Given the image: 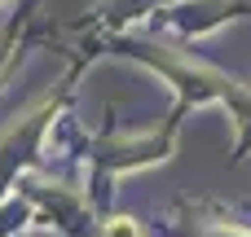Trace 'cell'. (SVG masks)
<instances>
[{
	"label": "cell",
	"instance_id": "1",
	"mask_svg": "<svg viewBox=\"0 0 251 237\" xmlns=\"http://www.w3.org/2000/svg\"><path fill=\"white\" fill-rule=\"evenodd\" d=\"M106 237H141V229H137L132 220H124V215H119V220H110V224H106Z\"/></svg>",
	"mask_w": 251,
	"mask_h": 237
},
{
	"label": "cell",
	"instance_id": "2",
	"mask_svg": "<svg viewBox=\"0 0 251 237\" xmlns=\"http://www.w3.org/2000/svg\"><path fill=\"white\" fill-rule=\"evenodd\" d=\"M4 62H9V40L0 35V70H4Z\"/></svg>",
	"mask_w": 251,
	"mask_h": 237
}]
</instances>
